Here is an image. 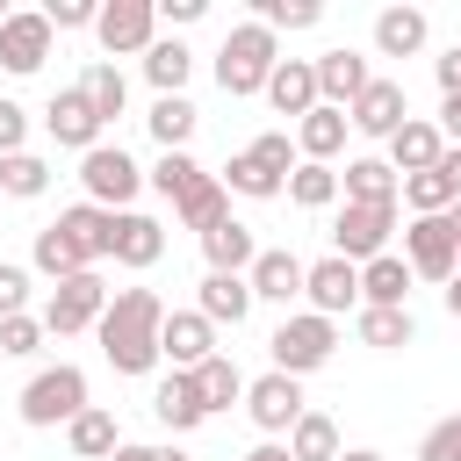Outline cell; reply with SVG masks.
<instances>
[{"label":"cell","mask_w":461,"mask_h":461,"mask_svg":"<svg viewBox=\"0 0 461 461\" xmlns=\"http://www.w3.org/2000/svg\"><path fill=\"white\" fill-rule=\"evenodd\" d=\"M158 331H166V295L158 288H115V303L94 324L115 375H151L158 367Z\"/></svg>","instance_id":"1"},{"label":"cell","mask_w":461,"mask_h":461,"mask_svg":"<svg viewBox=\"0 0 461 461\" xmlns=\"http://www.w3.org/2000/svg\"><path fill=\"white\" fill-rule=\"evenodd\" d=\"M274 65H281V36L267 22H238L223 36V50H216V86L223 94H267Z\"/></svg>","instance_id":"2"},{"label":"cell","mask_w":461,"mask_h":461,"mask_svg":"<svg viewBox=\"0 0 461 461\" xmlns=\"http://www.w3.org/2000/svg\"><path fill=\"white\" fill-rule=\"evenodd\" d=\"M267 353H274V367L281 375H317L331 353H339V324L331 317H317V310H295V317H281L274 324V339H267Z\"/></svg>","instance_id":"3"},{"label":"cell","mask_w":461,"mask_h":461,"mask_svg":"<svg viewBox=\"0 0 461 461\" xmlns=\"http://www.w3.org/2000/svg\"><path fill=\"white\" fill-rule=\"evenodd\" d=\"M79 411H86V375H79L72 360H58V367L29 375V389H22V425L50 432V425H72Z\"/></svg>","instance_id":"4"},{"label":"cell","mask_w":461,"mask_h":461,"mask_svg":"<svg viewBox=\"0 0 461 461\" xmlns=\"http://www.w3.org/2000/svg\"><path fill=\"white\" fill-rule=\"evenodd\" d=\"M144 180H151V173H144L122 144H94V151L79 158V187H86V202H94V209H115V216H122V209L137 202V187H144Z\"/></svg>","instance_id":"5"},{"label":"cell","mask_w":461,"mask_h":461,"mask_svg":"<svg viewBox=\"0 0 461 461\" xmlns=\"http://www.w3.org/2000/svg\"><path fill=\"white\" fill-rule=\"evenodd\" d=\"M108 303H115V288H108V281L86 267V274H72V281H58V288H50V303H43V331H50V339L94 331Z\"/></svg>","instance_id":"6"},{"label":"cell","mask_w":461,"mask_h":461,"mask_svg":"<svg viewBox=\"0 0 461 461\" xmlns=\"http://www.w3.org/2000/svg\"><path fill=\"white\" fill-rule=\"evenodd\" d=\"M403 259H411L418 281H439V288H447V281L461 274V230H454V216H411Z\"/></svg>","instance_id":"7"},{"label":"cell","mask_w":461,"mask_h":461,"mask_svg":"<svg viewBox=\"0 0 461 461\" xmlns=\"http://www.w3.org/2000/svg\"><path fill=\"white\" fill-rule=\"evenodd\" d=\"M101 50L108 58H137L158 43V0H101V22H94Z\"/></svg>","instance_id":"8"},{"label":"cell","mask_w":461,"mask_h":461,"mask_svg":"<svg viewBox=\"0 0 461 461\" xmlns=\"http://www.w3.org/2000/svg\"><path fill=\"white\" fill-rule=\"evenodd\" d=\"M389 230H396V209L346 202V209H339V223H331V252H339V259H353V267H367V259H382V252H389Z\"/></svg>","instance_id":"9"},{"label":"cell","mask_w":461,"mask_h":461,"mask_svg":"<svg viewBox=\"0 0 461 461\" xmlns=\"http://www.w3.org/2000/svg\"><path fill=\"white\" fill-rule=\"evenodd\" d=\"M245 411H252V425H259V432L274 439V432H295L310 403H303V382H295V375L267 367L259 382H245Z\"/></svg>","instance_id":"10"},{"label":"cell","mask_w":461,"mask_h":461,"mask_svg":"<svg viewBox=\"0 0 461 461\" xmlns=\"http://www.w3.org/2000/svg\"><path fill=\"white\" fill-rule=\"evenodd\" d=\"M43 130H50V144H65V151H79V158H86V151L101 144V130H108V122L94 115V101H86L79 86H58V94L43 101Z\"/></svg>","instance_id":"11"},{"label":"cell","mask_w":461,"mask_h":461,"mask_svg":"<svg viewBox=\"0 0 461 461\" xmlns=\"http://www.w3.org/2000/svg\"><path fill=\"white\" fill-rule=\"evenodd\" d=\"M158 360H173L180 375H194L202 360H216V324L202 310H166V331H158Z\"/></svg>","instance_id":"12"},{"label":"cell","mask_w":461,"mask_h":461,"mask_svg":"<svg viewBox=\"0 0 461 461\" xmlns=\"http://www.w3.org/2000/svg\"><path fill=\"white\" fill-rule=\"evenodd\" d=\"M346 122H353L360 137H382V144H389V137H396V130L411 122V101H403V79H367V94H360V101L346 108Z\"/></svg>","instance_id":"13"},{"label":"cell","mask_w":461,"mask_h":461,"mask_svg":"<svg viewBox=\"0 0 461 461\" xmlns=\"http://www.w3.org/2000/svg\"><path fill=\"white\" fill-rule=\"evenodd\" d=\"M303 295H310V310H317V317H331V324H339L346 310H360V267L331 252V259H317V267H310Z\"/></svg>","instance_id":"14"},{"label":"cell","mask_w":461,"mask_h":461,"mask_svg":"<svg viewBox=\"0 0 461 461\" xmlns=\"http://www.w3.org/2000/svg\"><path fill=\"white\" fill-rule=\"evenodd\" d=\"M50 22L43 14H7L0 22V65L14 72V79H29V72H43V58H50Z\"/></svg>","instance_id":"15"},{"label":"cell","mask_w":461,"mask_h":461,"mask_svg":"<svg viewBox=\"0 0 461 461\" xmlns=\"http://www.w3.org/2000/svg\"><path fill=\"white\" fill-rule=\"evenodd\" d=\"M252 303H295L303 295V281H310V267L288 252V245H259V259H252Z\"/></svg>","instance_id":"16"},{"label":"cell","mask_w":461,"mask_h":461,"mask_svg":"<svg viewBox=\"0 0 461 461\" xmlns=\"http://www.w3.org/2000/svg\"><path fill=\"white\" fill-rule=\"evenodd\" d=\"M367 79H375V72H367L360 50H324V58H317V101H324V108H353V101L367 94Z\"/></svg>","instance_id":"17"},{"label":"cell","mask_w":461,"mask_h":461,"mask_svg":"<svg viewBox=\"0 0 461 461\" xmlns=\"http://www.w3.org/2000/svg\"><path fill=\"white\" fill-rule=\"evenodd\" d=\"M339 194H346V202L396 209V194H403V173H396L389 158H346V173H339Z\"/></svg>","instance_id":"18"},{"label":"cell","mask_w":461,"mask_h":461,"mask_svg":"<svg viewBox=\"0 0 461 461\" xmlns=\"http://www.w3.org/2000/svg\"><path fill=\"white\" fill-rule=\"evenodd\" d=\"M202 259H209V274H252V259H259V238H252V223L223 216L216 230H202Z\"/></svg>","instance_id":"19"},{"label":"cell","mask_w":461,"mask_h":461,"mask_svg":"<svg viewBox=\"0 0 461 461\" xmlns=\"http://www.w3.org/2000/svg\"><path fill=\"white\" fill-rule=\"evenodd\" d=\"M267 101L281 108V115H310L317 108V58H281L274 65V79H267Z\"/></svg>","instance_id":"20"},{"label":"cell","mask_w":461,"mask_h":461,"mask_svg":"<svg viewBox=\"0 0 461 461\" xmlns=\"http://www.w3.org/2000/svg\"><path fill=\"white\" fill-rule=\"evenodd\" d=\"M346 130H353V122H346V108H324V101H317V108L295 122V151H303L310 166H331V158L346 151Z\"/></svg>","instance_id":"21"},{"label":"cell","mask_w":461,"mask_h":461,"mask_svg":"<svg viewBox=\"0 0 461 461\" xmlns=\"http://www.w3.org/2000/svg\"><path fill=\"white\" fill-rule=\"evenodd\" d=\"M173 216H180L187 230H216V223L230 216V187H223V180H216V173L202 166V173H194V180L180 187V202H173Z\"/></svg>","instance_id":"22"},{"label":"cell","mask_w":461,"mask_h":461,"mask_svg":"<svg viewBox=\"0 0 461 461\" xmlns=\"http://www.w3.org/2000/svg\"><path fill=\"white\" fill-rule=\"evenodd\" d=\"M58 230L86 252V259H115V209H94V202H72L58 209Z\"/></svg>","instance_id":"23"},{"label":"cell","mask_w":461,"mask_h":461,"mask_svg":"<svg viewBox=\"0 0 461 461\" xmlns=\"http://www.w3.org/2000/svg\"><path fill=\"white\" fill-rule=\"evenodd\" d=\"M411 281H418V274H411V259H403V252H382V259H367V267H360V303H367V310H403Z\"/></svg>","instance_id":"24"},{"label":"cell","mask_w":461,"mask_h":461,"mask_svg":"<svg viewBox=\"0 0 461 461\" xmlns=\"http://www.w3.org/2000/svg\"><path fill=\"white\" fill-rule=\"evenodd\" d=\"M194 310H202L209 324H245V317H252V281H245V274H202Z\"/></svg>","instance_id":"25"},{"label":"cell","mask_w":461,"mask_h":461,"mask_svg":"<svg viewBox=\"0 0 461 461\" xmlns=\"http://www.w3.org/2000/svg\"><path fill=\"white\" fill-rule=\"evenodd\" d=\"M151 411H158V425H166V432H194V425L209 418V403H202L194 375H180V367H173V375L151 389Z\"/></svg>","instance_id":"26"},{"label":"cell","mask_w":461,"mask_h":461,"mask_svg":"<svg viewBox=\"0 0 461 461\" xmlns=\"http://www.w3.org/2000/svg\"><path fill=\"white\" fill-rule=\"evenodd\" d=\"M439 151H447V137H439V122H425V115H411V122L389 137V166H396V173H432Z\"/></svg>","instance_id":"27"},{"label":"cell","mask_w":461,"mask_h":461,"mask_svg":"<svg viewBox=\"0 0 461 461\" xmlns=\"http://www.w3.org/2000/svg\"><path fill=\"white\" fill-rule=\"evenodd\" d=\"M425 36H432V22H425L418 7H382V14H375V50H382V58H418Z\"/></svg>","instance_id":"28"},{"label":"cell","mask_w":461,"mask_h":461,"mask_svg":"<svg viewBox=\"0 0 461 461\" xmlns=\"http://www.w3.org/2000/svg\"><path fill=\"white\" fill-rule=\"evenodd\" d=\"M65 447H72V461H108V454L122 447V432H115V411L86 403V411L65 425Z\"/></svg>","instance_id":"29"},{"label":"cell","mask_w":461,"mask_h":461,"mask_svg":"<svg viewBox=\"0 0 461 461\" xmlns=\"http://www.w3.org/2000/svg\"><path fill=\"white\" fill-rule=\"evenodd\" d=\"M158 252H166V223L122 209V216H115V259H122V267H158Z\"/></svg>","instance_id":"30"},{"label":"cell","mask_w":461,"mask_h":461,"mask_svg":"<svg viewBox=\"0 0 461 461\" xmlns=\"http://www.w3.org/2000/svg\"><path fill=\"white\" fill-rule=\"evenodd\" d=\"M187 72H194V50H187L180 36H158V43L144 50V79L158 86V101H166V94H180V86H187Z\"/></svg>","instance_id":"31"},{"label":"cell","mask_w":461,"mask_h":461,"mask_svg":"<svg viewBox=\"0 0 461 461\" xmlns=\"http://www.w3.org/2000/svg\"><path fill=\"white\" fill-rule=\"evenodd\" d=\"M144 122H151L158 151H187V137H194V122H202V115H194V101H187V94H166V101H151V115H144Z\"/></svg>","instance_id":"32"},{"label":"cell","mask_w":461,"mask_h":461,"mask_svg":"<svg viewBox=\"0 0 461 461\" xmlns=\"http://www.w3.org/2000/svg\"><path fill=\"white\" fill-rule=\"evenodd\" d=\"M86 267H94V259H86V252H79V245H72L58 223H43V230H36V274L72 281V274H86Z\"/></svg>","instance_id":"33"},{"label":"cell","mask_w":461,"mask_h":461,"mask_svg":"<svg viewBox=\"0 0 461 461\" xmlns=\"http://www.w3.org/2000/svg\"><path fill=\"white\" fill-rule=\"evenodd\" d=\"M353 331H360V346H382V353H396V346H411V339H418L411 310H367V303H360Z\"/></svg>","instance_id":"34"},{"label":"cell","mask_w":461,"mask_h":461,"mask_svg":"<svg viewBox=\"0 0 461 461\" xmlns=\"http://www.w3.org/2000/svg\"><path fill=\"white\" fill-rule=\"evenodd\" d=\"M194 389H202V403H209V411H230V403L245 396V375H238V360H230V353H216V360H202V367H194Z\"/></svg>","instance_id":"35"},{"label":"cell","mask_w":461,"mask_h":461,"mask_svg":"<svg viewBox=\"0 0 461 461\" xmlns=\"http://www.w3.org/2000/svg\"><path fill=\"white\" fill-rule=\"evenodd\" d=\"M288 454H295V461H339L346 447H339V425H331L324 411H303V425L288 432Z\"/></svg>","instance_id":"36"},{"label":"cell","mask_w":461,"mask_h":461,"mask_svg":"<svg viewBox=\"0 0 461 461\" xmlns=\"http://www.w3.org/2000/svg\"><path fill=\"white\" fill-rule=\"evenodd\" d=\"M79 94L94 101V115H101V122H115V115H122V101H130V79H122V72H115L108 58H101V65H86Z\"/></svg>","instance_id":"37"},{"label":"cell","mask_w":461,"mask_h":461,"mask_svg":"<svg viewBox=\"0 0 461 461\" xmlns=\"http://www.w3.org/2000/svg\"><path fill=\"white\" fill-rule=\"evenodd\" d=\"M216 180H223L230 194H252V202H274V194H288V180H274V173H267V166H259L252 151H238V158H230V166L216 173Z\"/></svg>","instance_id":"38"},{"label":"cell","mask_w":461,"mask_h":461,"mask_svg":"<svg viewBox=\"0 0 461 461\" xmlns=\"http://www.w3.org/2000/svg\"><path fill=\"white\" fill-rule=\"evenodd\" d=\"M288 202H295V209H331V202H339V166H310V158H303V166L288 173Z\"/></svg>","instance_id":"39"},{"label":"cell","mask_w":461,"mask_h":461,"mask_svg":"<svg viewBox=\"0 0 461 461\" xmlns=\"http://www.w3.org/2000/svg\"><path fill=\"white\" fill-rule=\"evenodd\" d=\"M50 187V166L36 158V151H14V158H0V194H14V202H36Z\"/></svg>","instance_id":"40"},{"label":"cell","mask_w":461,"mask_h":461,"mask_svg":"<svg viewBox=\"0 0 461 461\" xmlns=\"http://www.w3.org/2000/svg\"><path fill=\"white\" fill-rule=\"evenodd\" d=\"M252 22H267V29L281 36V29H317V22H324V7H317V0H259V7H252Z\"/></svg>","instance_id":"41"},{"label":"cell","mask_w":461,"mask_h":461,"mask_svg":"<svg viewBox=\"0 0 461 461\" xmlns=\"http://www.w3.org/2000/svg\"><path fill=\"white\" fill-rule=\"evenodd\" d=\"M245 151H252V158H259V166H267V173H274V180H288V173H295V166H303V151H295V144H288V130H267V137H252V144H245Z\"/></svg>","instance_id":"42"},{"label":"cell","mask_w":461,"mask_h":461,"mask_svg":"<svg viewBox=\"0 0 461 461\" xmlns=\"http://www.w3.org/2000/svg\"><path fill=\"white\" fill-rule=\"evenodd\" d=\"M36 346H43V317H29V310L22 317H0V353L7 360H29Z\"/></svg>","instance_id":"43"},{"label":"cell","mask_w":461,"mask_h":461,"mask_svg":"<svg viewBox=\"0 0 461 461\" xmlns=\"http://www.w3.org/2000/svg\"><path fill=\"white\" fill-rule=\"evenodd\" d=\"M194 173H202V166H194L187 151H158V166H151V187H158L166 202H180V187H187Z\"/></svg>","instance_id":"44"},{"label":"cell","mask_w":461,"mask_h":461,"mask_svg":"<svg viewBox=\"0 0 461 461\" xmlns=\"http://www.w3.org/2000/svg\"><path fill=\"white\" fill-rule=\"evenodd\" d=\"M418 461H461V411H454V418H439V425L418 439Z\"/></svg>","instance_id":"45"},{"label":"cell","mask_w":461,"mask_h":461,"mask_svg":"<svg viewBox=\"0 0 461 461\" xmlns=\"http://www.w3.org/2000/svg\"><path fill=\"white\" fill-rule=\"evenodd\" d=\"M43 22H50V29H94V22H101V7H94V0H50V7H43Z\"/></svg>","instance_id":"46"},{"label":"cell","mask_w":461,"mask_h":461,"mask_svg":"<svg viewBox=\"0 0 461 461\" xmlns=\"http://www.w3.org/2000/svg\"><path fill=\"white\" fill-rule=\"evenodd\" d=\"M22 310H29V274L0 259V317H22Z\"/></svg>","instance_id":"47"},{"label":"cell","mask_w":461,"mask_h":461,"mask_svg":"<svg viewBox=\"0 0 461 461\" xmlns=\"http://www.w3.org/2000/svg\"><path fill=\"white\" fill-rule=\"evenodd\" d=\"M22 137H29V115H22V101H7V94H0V158H14V151H22Z\"/></svg>","instance_id":"48"},{"label":"cell","mask_w":461,"mask_h":461,"mask_svg":"<svg viewBox=\"0 0 461 461\" xmlns=\"http://www.w3.org/2000/svg\"><path fill=\"white\" fill-rule=\"evenodd\" d=\"M432 72H439V94H461V43H454V50H439V58H432Z\"/></svg>","instance_id":"49"},{"label":"cell","mask_w":461,"mask_h":461,"mask_svg":"<svg viewBox=\"0 0 461 461\" xmlns=\"http://www.w3.org/2000/svg\"><path fill=\"white\" fill-rule=\"evenodd\" d=\"M108 461H187V454H180V447H130V439H122Z\"/></svg>","instance_id":"50"},{"label":"cell","mask_w":461,"mask_h":461,"mask_svg":"<svg viewBox=\"0 0 461 461\" xmlns=\"http://www.w3.org/2000/svg\"><path fill=\"white\" fill-rule=\"evenodd\" d=\"M202 7H209V0H158V22H173V29H180V22H202Z\"/></svg>","instance_id":"51"},{"label":"cell","mask_w":461,"mask_h":461,"mask_svg":"<svg viewBox=\"0 0 461 461\" xmlns=\"http://www.w3.org/2000/svg\"><path fill=\"white\" fill-rule=\"evenodd\" d=\"M439 137H447V144H461V94H447V101H439Z\"/></svg>","instance_id":"52"},{"label":"cell","mask_w":461,"mask_h":461,"mask_svg":"<svg viewBox=\"0 0 461 461\" xmlns=\"http://www.w3.org/2000/svg\"><path fill=\"white\" fill-rule=\"evenodd\" d=\"M245 461H295V454H288V447H281V439H259V447H252V454H245Z\"/></svg>","instance_id":"53"},{"label":"cell","mask_w":461,"mask_h":461,"mask_svg":"<svg viewBox=\"0 0 461 461\" xmlns=\"http://www.w3.org/2000/svg\"><path fill=\"white\" fill-rule=\"evenodd\" d=\"M447 317H461V274L447 281Z\"/></svg>","instance_id":"54"},{"label":"cell","mask_w":461,"mask_h":461,"mask_svg":"<svg viewBox=\"0 0 461 461\" xmlns=\"http://www.w3.org/2000/svg\"><path fill=\"white\" fill-rule=\"evenodd\" d=\"M339 461H389V454H375V447H346Z\"/></svg>","instance_id":"55"},{"label":"cell","mask_w":461,"mask_h":461,"mask_svg":"<svg viewBox=\"0 0 461 461\" xmlns=\"http://www.w3.org/2000/svg\"><path fill=\"white\" fill-rule=\"evenodd\" d=\"M7 14H14V7H0V22H7Z\"/></svg>","instance_id":"56"},{"label":"cell","mask_w":461,"mask_h":461,"mask_svg":"<svg viewBox=\"0 0 461 461\" xmlns=\"http://www.w3.org/2000/svg\"><path fill=\"white\" fill-rule=\"evenodd\" d=\"M454 230H461V209H454Z\"/></svg>","instance_id":"57"}]
</instances>
